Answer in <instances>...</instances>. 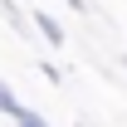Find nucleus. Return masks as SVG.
Listing matches in <instances>:
<instances>
[{"mask_svg": "<svg viewBox=\"0 0 127 127\" xmlns=\"http://www.w3.org/2000/svg\"><path fill=\"white\" fill-rule=\"evenodd\" d=\"M78 127H83V122H78Z\"/></svg>", "mask_w": 127, "mask_h": 127, "instance_id": "6e6552de", "label": "nucleus"}, {"mask_svg": "<svg viewBox=\"0 0 127 127\" xmlns=\"http://www.w3.org/2000/svg\"><path fill=\"white\" fill-rule=\"evenodd\" d=\"M0 10H5V20H10L15 30H25V15H20V10H15V0H0Z\"/></svg>", "mask_w": 127, "mask_h": 127, "instance_id": "20e7f679", "label": "nucleus"}, {"mask_svg": "<svg viewBox=\"0 0 127 127\" xmlns=\"http://www.w3.org/2000/svg\"><path fill=\"white\" fill-rule=\"evenodd\" d=\"M20 108H25V103L15 98V88H10V83L0 78V112H5V117H20Z\"/></svg>", "mask_w": 127, "mask_h": 127, "instance_id": "f03ea898", "label": "nucleus"}, {"mask_svg": "<svg viewBox=\"0 0 127 127\" xmlns=\"http://www.w3.org/2000/svg\"><path fill=\"white\" fill-rule=\"evenodd\" d=\"M122 68H127V54H122Z\"/></svg>", "mask_w": 127, "mask_h": 127, "instance_id": "0eeeda50", "label": "nucleus"}, {"mask_svg": "<svg viewBox=\"0 0 127 127\" xmlns=\"http://www.w3.org/2000/svg\"><path fill=\"white\" fill-rule=\"evenodd\" d=\"M30 25H34L39 34H44V44H49V49H64V44H68V34H64V25H59L54 15H49V10H39V5L30 10Z\"/></svg>", "mask_w": 127, "mask_h": 127, "instance_id": "f257e3e1", "label": "nucleus"}, {"mask_svg": "<svg viewBox=\"0 0 127 127\" xmlns=\"http://www.w3.org/2000/svg\"><path fill=\"white\" fill-rule=\"evenodd\" d=\"M68 10H78V15H83V10H88V0H68Z\"/></svg>", "mask_w": 127, "mask_h": 127, "instance_id": "423d86ee", "label": "nucleus"}, {"mask_svg": "<svg viewBox=\"0 0 127 127\" xmlns=\"http://www.w3.org/2000/svg\"><path fill=\"white\" fill-rule=\"evenodd\" d=\"M39 73H44V78H49V83H64V73H59V64H49V59H44V64H39Z\"/></svg>", "mask_w": 127, "mask_h": 127, "instance_id": "39448f33", "label": "nucleus"}, {"mask_svg": "<svg viewBox=\"0 0 127 127\" xmlns=\"http://www.w3.org/2000/svg\"><path fill=\"white\" fill-rule=\"evenodd\" d=\"M15 127H49L44 122V112H34V108H20V117H10Z\"/></svg>", "mask_w": 127, "mask_h": 127, "instance_id": "7ed1b4c3", "label": "nucleus"}]
</instances>
